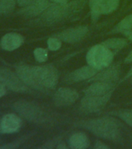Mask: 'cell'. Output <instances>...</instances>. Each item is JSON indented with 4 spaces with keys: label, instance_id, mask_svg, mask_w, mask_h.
Returning a JSON list of instances; mask_svg holds the SVG:
<instances>
[{
    "label": "cell",
    "instance_id": "obj_1",
    "mask_svg": "<svg viewBox=\"0 0 132 149\" xmlns=\"http://www.w3.org/2000/svg\"><path fill=\"white\" fill-rule=\"evenodd\" d=\"M75 125L88 130L100 138L108 141H117L121 137V123L112 117L91 119L80 121Z\"/></svg>",
    "mask_w": 132,
    "mask_h": 149
},
{
    "label": "cell",
    "instance_id": "obj_2",
    "mask_svg": "<svg viewBox=\"0 0 132 149\" xmlns=\"http://www.w3.org/2000/svg\"><path fill=\"white\" fill-rule=\"evenodd\" d=\"M11 107L21 117L37 125H47L52 120L48 112L37 102L20 100L14 102Z\"/></svg>",
    "mask_w": 132,
    "mask_h": 149
},
{
    "label": "cell",
    "instance_id": "obj_3",
    "mask_svg": "<svg viewBox=\"0 0 132 149\" xmlns=\"http://www.w3.org/2000/svg\"><path fill=\"white\" fill-rule=\"evenodd\" d=\"M72 6H73L67 4L66 2L51 4L39 16V18L35 21V23L42 26L54 25L67 17L70 12L72 11Z\"/></svg>",
    "mask_w": 132,
    "mask_h": 149
},
{
    "label": "cell",
    "instance_id": "obj_4",
    "mask_svg": "<svg viewBox=\"0 0 132 149\" xmlns=\"http://www.w3.org/2000/svg\"><path fill=\"white\" fill-rule=\"evenodd\" d=\"M113 59L114 54L111 50L102 44L92 47L86 54V62L88 65L100 71L108 67Z\"/></svg>",
    "mask_w": 132,
    "mask_h": 149
},
{
    "label": "cell",
    "instance_id": "obj_5",
    "mask_svg": "<svg viewBox=\"0 0 132 149\" xmlns=\"http://www.w3.org/2000/svg\"><path fill=\"white\" fill-rule=\"evenodd\" d=\"M33 71L38 83L49 91L54 88L58 82V72L52 65H43L32 66Z\"/></svg>",
    "mask_w": 132,
    "mask_h": 149
},
{
    "label": "cell",
    "instance_id": "obj_6",
    "mask_svg": "<svg viewBox=\"0 0 132 149\" xmlns=\"http://www.w3.org/2000/svg\"><path fill=\"white\" fill-rule=\"evenodd\" d=\"M0 82L8 89L17 93H31L32 90L23 83L16 72L6 68H0Z\"/></svg>",
    "mask_w": 132,
    "mask_h": 149
},
{
    "label": "cell",
    "instance_id": "obj_7",
    "mask_svg": "<svg viewBox=\"0 0 132 149\" xmlns=\"http://www.w3.org/2000/svg\"><path fill=\"white\" fill-rule=\"evenodd\" d=\"M113 93L104 95H86L81 100V109L86 113H93L102 110L111 97Z\"/></svg>",
    "mask_w": 132,
    "mask_h": 149
},
{
    "label": "cell",
    "instance_id": "obj_8",
    "mask_svg": "<svg viewBox=\"0 0 132 149\" xmlns=\"http://www.w3.org/2000/svg\"><path fill=\"white\" fill-rule=\"evenodd\" d=\"M14 67H15L16 73L17 74V75L23 81V83L27 85L29 88L39 91L41 93H48V91L44 89L38 83L31 65H26V64H17Z\"/></svg>",
    "mask_w": 132,
    "mask_h": 149
},
{
    "label": "cell",
    "instance_id": "obj_9",
    "mask_svg": "<svg viewBox=\"0 0 132 149\" xmlns=\"http://www.w3.org/2000/svg\"><path fill=\"white\" fill-rule=\"evenodd\" d=\"M79 97L78 92L70 88H59L53 95V101L57 107H65L75 102Z\"/></svg>",
    "mask_w": 132,
    "mask_h": 149
},
{
    "label": "cell",
    "instance_id": "obj_10",
    "mask_svg": "<svg viewBox=\"0 0 132 149\" xmlns=\"http://www.w3.org/2000/svg\"><path fill=\"white\" fill-rule=\"evenodd\" d=\"M22 126V120L14 113H7L0 120V134H10L18 132Z\"/></svg>",
    "mask_w": 132,
    "mask_h": 149
},
{
    "label": "cell",
    "instance_id": "obj_11",
    "mask_svg": "<svg viewBox=\"0 0 132 149\" xmlns=\"http://www.w3.org/2000/svg\"><path fill=\"white\" fill-rule=\"evenodd\" d=\"M51 2L48 0H34L27 6L21 8L17 14L24 17H36L41 16L50 6Z\"/></svg>",
    "mask_w": 132,
    "mask_h": 149
},
{
    "label": "cell",
    "instance_id": "obj_12",
    "mask_svg": "<svg viewBox=\"0 0 132 149\" xmlns=\"http://www.w3.org/2000/svg\"><path fill=\"white\" fill-rule=\"evenodd\" d=\"M88 27L86 26H80L76 27L68 28L60 32L55 37L63 42L68 44H75L81 40L88 33Z\"/></svg>",
    "mask_w": 132,
    "mask_h": 149
},
{
    "label": "cell",
    "instance_id": "obj_13",
    "mask_svg": "<svg viewBox=\"0 0 132 149\" xmlns=\"http://www.w3.org/2000/svg\"><path fill=\"white\" fill-rule=\"evenodd\" d=\"M100 70L92 67L90 65H86L75 70L67 74L65 78V82L68 83H76L79 81L89 80L93 78Z\"/></svg>",
    "mask_w": 132,
    "mask_h": 149
},
{
    "label": "cell",
    "instance_id": "obj_14",
    "mask_svg": "<svg viewBox=\"0 0 132 149\" xmlns=\"http://www.w3.org/2000/svg\"><path fill=\"white\" fill-rule=\"evenodd\" d=\"M24 38L17 33H7L0 40V47L6 51H13L23 44Z\"/></svg>",
    "mask_w": 132,
    "mask_h": 149
},
{
    "label": "cell",
    "instance_id": "obj_15",
    "mask_svg": "<svg viewBox=\"0 0 132 149\" xmlns=\"http://www.w3.org/2000/svg\"><path fill=\"white\" fill-rule=\"evenodd\" d=\"M121 68L117 65H114L105 68L100 70V72H98L96 74L89 79V81H108L114 82L118 79L121 73Z\"/></svg>",
    "mask_w": 132,
    "mask_h": 149
},
{
    "label": "cell",
    "instance_id": "obj_16",
    "mask_svg": "<svg viewBox=\"0 0 132 149\" xmlns=\"http://www.w3.org/2000/svg\"><path fill=\"white\" fill-rule=\"evenodd\" d=\"M114 82L108 81H93L84 90L86 95H104L113 93Z\"/></svg>",
    "mask_w": 132,
    "mask_h": 149
},
{
    "label": "cell",
    "instance_id": "obj_17",
    "mask_svg": "<svg viewBox=\"0 0 132 149\" xmlns=\"http://www.w3.org/2000/svg\"><path fill=\"white\" fill-rule=\"evenodd\" d=\"M119 0H100L96 9L91 13L93 20H96L100 15H107L114 12L118 7Z\"/></svg>",
    "mask_w": 132,
    "mask_h": 149
},
{
    "label": "cell",
    "instance_id": "obj_18",
    "mask_svg": "<svg viewBox=\"0 0 132 149\" xmlns=\"http://www.w3.org/2000/svg\"><path fill=\"white\" fill-rule=\"evenodd\" d=\"M89 140L86 134L82 132L75 133L70 137L68 140L69 148L73 149H83L88 148Z\"/></svg>",
    "mask_w": 132,
    "mask_h": 149
},
{
    "label": "cell",
    "instance_id": "obj_19",
    "mask_svg": "<svg viewBox=\"0 0 132 149\" xmlns=\"http://www.w3.org/2000/svg\"><path fill=\"white\" fill-rule=\"evenodd\" d=\"M105 47H107V48L113 51H120L121 49H123L125 46H127L128 42L124 38H119V37H113L107 39L102 43Z\"/></svg>",
    "mask_w": 132,
    "mask_h": 149
},
{
    "label": "cell",
    "instance_id": "obj_20",
    "mask_svg": "<svg viewBox=\"0 0 132 149\" xmlns=\"http://www.w3.org/2000/svg\"><path fill=\"white\" fill-rule=\"evenodd\" d=\"M132 29V14L125 16L122 20L117 24L111 30L112 33H122L128 31Z\"/></svg>",
    "mask_w": 132,
    "mask_h": 149
},
{
    "label": "cell",
    "instance_id": "obj_21",
    "mask_svg": "<svg viewBox=\"0 0 132 149\" xmlns=\"http://www.w3.org/2000/svg\"><path fill=\"white\" fill-rule=\"evenodd\" d=\"M17 0H0V15L6 16L13 12Z\"/></svg>",
    "mask_w": 132,
    "mask_h": 149
},
{
    "label": "cell",
    "instance_id": "obj_22",
    "mask_svg": "<svg viewBox=\"0 0 132 149\" xmlns=\"http://www.w3.org/2000/svg\"><path fill=\"white\" fill-rule=\"evenodd\" d=\"M112 114L116 115L117 117L121 119L124 122H125L127 124L132 127V110L122 109V110L113 112Z\"/></svg>",
    "mask_w": 132,
    "mask_h": 149
},
{
    "label": "cell",
    "instance_id": "obj_23",
    "mask_svg": "<svg viewBox=\"0 0 132 149\" xmlns=\"http://www.w3.org/2000/svg\"><path fill=\"white\" fill-rule=\"evenodd\" d=\"M34 56L35 60L40 63L45 62L48 58V53L45 48L43 47H37L34 51Z\"/></svg>",
    "mask_w": 132,
    "mask_h": 149
},
{
    "label": "cell",
    "instance_id": "obj_24",
    "mask_svg": "<svg viewBox=\"0 0 132 149\" xmlns=\"http://www.w3.org/2000/svg\"><path fill=\"white\" fill-rule=\"evenodd\" d=\"M47 47H48L50 51H55L61 48V40L59 38H58V37H50L47 40Z\"/></svg>",
    "mask_w": 132,
    "mask_h": 149
},
{
    "label": "cell",
    "instance_id": "obj_25",
    "mask_svg": "<svg viewBox=\"0 0 132 149\" xmlns=\"http://www.w3.org/2000/svg\"><path fill=\"white\" fill-rule=\"evenodd\" d=\"M23 142L22 140H17L15 141L9 142V143H6L5 144H2L0 145V149H13V148H17L20 146V144Z\"/></svg>",
    "mask_w": 132,
    "mask_h": 149
},
{
    "label": "cell",
    "instance_id": "obj_26",
    "mask_svg": "<svg viewBox=\"0 0 132 149\" xmlns=\"http://www.w3.org/2000/svg\"><path fill=\"white\" fill-rule=\"evenodd\" d=\"M100 0H89V8H90L91 13H93L97 7L99 2H100Z\"/></svg>",
    "mask_w": 132,
    "mask_h": 149
},
{
    "label": "cell",
    "instance_id": "obj_27",
    "mask_svg": "<svg viewBox=\"0 0 132 149\" xmlns=\"http://www.w3.org/2000/svg\"><path fill=\"white\" fill-rule=\"evenodd\" d=\"M34 0H17V6L20 8L27 6L30 2H32Z\"/></svg>",
    "mask_w": 132,
    "mask_h": 149
},
{
    "label": "cell",
    "instance_id": "obj_28",
    "mask_svg": "<svg viewBox=\"0 0 132 149\" xmlns=\"http://www.w3.org/2000/svg\"><path fill=\"white\" fill-rule=\"evenodd\" d=\"M94 148H96V149H107V148H109V147L107 146V144H104L103 142L100 141H96V143Z\"/></svg>",
    "mask_w": 132,
    "mask_h": 149
},
{
    "label": "cell",
    "instance_id": "obj_29",
    "mask_svg": "<svg viewBox=\"0 0 132 149\" xmlns=\"http://www.w3.org/2000/svg\"><path fill=\"white\" fill-rule=\"evenodd\" d=\"M7 93V88L3 85L2 83L0 82V98L3 97Z\"/></svg>",
    "mask_w": 132,
    "mask_h": 149
},
{
    "label": "cell",
    "instance_id": "obj_30",
    "mask_svg": "<svg viewBox=\"0 0 132 149\" xmlns=\"http://www.w3.org/2000/svg\"><path fill=\"white\" fill-rule=\"evenodd\" d=\"M123 34L125 36L128 40H130L132 41V29L131 30H129L128 31H125V32L123 33Z\"/></svg>",
    "mask_w": 132,
    "mask_h": 149
},
{
    "label": "cell",
    "instance_id": "obj_31",
    "mask_svg": "<svg viewBox=\"0 0 132 149\" xmlns=\"http://www.w3.org/2000/svg\"><path fill=\"white\" fill-rule=\"evenodd\" d=\"M124 62L127 63V64H129V63H132V50L130 53L128 54V55L127 56V58H125L124 60Z\"/></svg>",
    "mask_w": 132,
    "mask_h": 149
},
{
    "label": "cell",
    "instance_id": "obj_32",
    "mask_svg": "<svg viewBox=\"0 0 132 149\" xmlns=\"http://www.w3.org/2000/svg\"><path fill=\"white\" fill-rule=\"evenodd\" d=\"M51 1H53L55 3H65L67 2V0H51Z\"/></svg>",
    "mask_w": 132,
    "mask_h": 149
},
{
    "label": "cell",
    "instance_id": "obj_33",
    "mask_svg": "<svg viewBox=\"0 0 132 149\" xmlns=\"http://www.w3.org/2000/svg\"><path fill=\"white\" fill-rule=\"evenodd\" d=\"M132 76V67L131 68V69L129 70V72H128V74H127V77L126 78H129V77Z\"/></svg>",
    "mask_w": 132,
    "mask_h": 149
}]
</instances>
